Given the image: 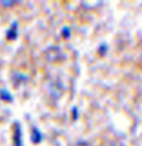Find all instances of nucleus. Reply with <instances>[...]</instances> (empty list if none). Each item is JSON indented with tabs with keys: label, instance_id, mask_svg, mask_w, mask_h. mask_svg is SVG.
<instances>
[{
	"label": "nucleus",
	"instance_id": "obj_1",
	"mask_svg": "<svg viewBox=\"0 0 142 146\" xmlns=\"http://www.w3.org/2000/svg\"><path fill=\"white\" fill-rule=\"evenodd\" d=\"M106 50H107V47H106V45L105 44H102V45H100V48H99V52L102 54V55H104V54H105V52H106Z\"/></svg>",
	"mask_w": 142,
	"mask_h": 146
},
{
	"label": "nucleus",
	"instance_id": "obj_2",
	"mask_svg": "<svg viewBox=\"0 0 142 146\" xmlns=\"http://www.w3.org/2000/svg\"><path fill=\"white\" fill-rule=\"evenodd\" d=\"M140 58H141V61H142V52H141V55H140Z\"/></svg>",
	"mask_w": 142,
	"mask_h": 146
}]
</instances>
